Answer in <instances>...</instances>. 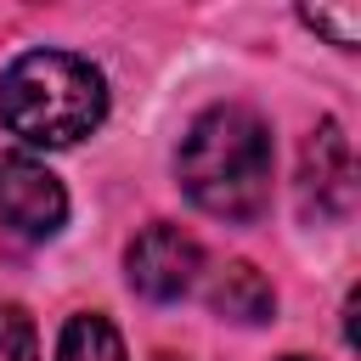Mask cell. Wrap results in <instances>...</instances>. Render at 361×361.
Wrapping results in <instances>:
<instances>
[{
  "instance_id": "1",
  "label": "cell",
  "mask_w": 361,
  "mask_h": 361,
  "mask_svg": "<svg viewBox=\"0 0 361 361\" xmlns=\"http://www.w3.org/2000/svg\"><path fill=\"white\" fill-rule=\"evenodd\" d=\"M271 169H276L271 130L254 107H237V102H220V107L197 113L180 152H175L180 192L203 214L237 220V226L259 220L271 209Z\"/></svg>"
},
{
  "instance_id": "2",
  "label": "cell",
  "mask_w": 361,
  "mask_h": 361,
  "mask_svg": "<svg viewBox=\"0 0 361 361\" xmlns=\"http://www.w3.org/2000/svg\"><path fill=\"white\" fill-rule=\"evenodd\" d=\"M107 113V79L73 51H28L0 73V124L28 147H73Z\"/></svg>"
},
{
  "instance_id": "3",
  "label": "cell",
  "mask_w": 361,
  "mask_h": 361,
  "mask_svg": "<svg viewBox=\"0 0 361 361\" xmlns=\"http://www.w3.org/2000/svg\"><path fill=\"white\" fill-rule=\"evenodd\" d=\"M299 209L316 214V220H344L355 209V152H350V135L333 118H322L305 135V152H299Z\"/></svg>"
},
{
  "instance_id": "4",
  "label": "cell",
  "mask_w": 361,
  "mask_h": 361,
  "mask_svg": "<svg viewBox=\"0 0 361 361\" xmlns=\"http://www.w3.org/2000/svg\"><path fill=\"white\" fill-rule=\"evenodd\" d=\"M124 265H130V288H135L141 299L169 305V299L192 293V282H197V271H203V248H197V237L180 231V226H147V231L130 243Z\"/></svg>"
},
{
  "instance_id": "5",
  "label": "cell",
  "mask_w": 361,
  "mask_h": 361,
  "mask_svg": "<svg viewBox=\"0 0 361 361\" xmlns=\"http://www.w3.org/2000/svg\"><path fill=\"white\" fill-rule=\"evenodd\" d=\"M0 220L17 237H56L68 220L62 180L23 152H0Z\"/></svg>"
},
{
  "instance_id": "6",
  "label": "cell",
  "mask_w": 361,
  "mask_h": 361,
  "mask_svg": "<svg viewBox=\"0 0 361 361\" xmlns=\"http://www.w3.org/2000/svg\"><path fill=\"white\" fill-rule=\"evenodd\" d=\"M209 305H214L226 322H265V316L276 310V293H271V282H265L248 259H231V265H220V276H214V288H209Z\"/></svg>"
},
{
  "instance_id": "7",
  "label": "cell",
  "mask_w": 361,
  "mask_h": 361,
  "mask_svg": "<svg viewBox=\"0 0 361 361\" xmlns=\"http://www.w3.org/2000/svg\"><path fill=\"white\" fill-rule=\"evenodd\" d=\"M56 361H130L124 355V338L107 316H68L62 327V344H56Z\"/></svg>"
},
{
  "instance_id": "8",
  "label": "cell",
  "mask_w": 361,
  "mask_h": 361,
  "mask_svg": "<svg viewBox=\"0 0 361 361\" xmlns=\"http://www.w3.org/2000/svg\"><path fill=\"white\" fill-rule=\"evenodd\" d=\"M0 361H39L34 322H28L17 305H0Z\"/></svg>"
},
{
  "instance_id": "9",
  "label": "cell",
  "mask_w": 361,
  "mask_h": 361,
  "mask_svg": "<svg viewBox=\"0 0 361 361\" xmlns=\"http://www.w3.org/2000/svg\"><path fill=\"white\" fill-rule=\"evenodd\" d=\"M299 17H305V28L327 34L338 51H355V39H361V17H355V6H338V11L316 6V11H299Z\"/></svg>"
},
{
  "instance_id": "10",
  "label": "cell",
  "mask_w": 361,
  "mask_h": 361,
  "mask_svg": "<svg viewBox=\"0 0 361 361\" xmlns=\"http://www.w3.org/2000/svg\"><path fill=\"white\" fill-rule=\"evenodd\" d=\"M282 361H310V355H282Z\"/></svg>"
}]
</instances>
